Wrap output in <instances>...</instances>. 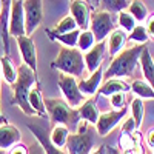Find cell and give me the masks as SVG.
<instances>
[{
	"mask_svg": "<svg viewBox=\"0 0 154 154\" xmlns=\"http://www.w3.org/2000/svg\"><path fill=\"white\" fill-rule=\"evenodd\" d=\"M146 45H133L130 48H123L117 56H114L108 68L103 71V79H123L131 77L139 65L140 54Z\"/></svg>",
	"mask_w": 154,
	"mask_h": 154,
	"instance_id": "obj_1",
	"label": "cell"
},
{
	"mask_svg": "<svg viewBox=\"0 0 154 154\" xmlns=\"http://www.w3.org/2000/svg\"><path fill=\"white\" fill-rule=\"evenodd\" d=\"M35 83H37V72H34L25 63L17 66V80L11 85L12 86V105L19 106L29 117L37 116L35 111L29 105V91Z\"/></svg>",
	"mask_w": 154,
	"mask_h": 154,
	"instance_id": "obj_2",
	"label": "cell"
},
{
	"mask_svg": "<svg viewBox=\"0 0 154 154\" xmlns=\"http://www.w3.org/2000/svg\"><path fill=\"white\" fill-rule=\"evenodd\" d=\"M45 108L51 123L65 125L69 128V131L72 128L77 130V125L80 122L79 111L77 108L69 106L63 99H45Z\"/></svg>",
	"mask_w": 154,
	"mask_h": 154,
	"instance_id": "obj_3",
	"label": "cell"
},
{
	"mask_svg": "<svg viewBox=\"0 0 154 154\" xmlns=\"http://www.w3.org/2000/svg\"><path fill=\"white\" fill-rule=\"evenodd\" d=\"M51 68H54L63 74H68L72 77L80 79L85 71V60L83 53H80L77 48H66L63 46L57 57L51 62Z\"/></svg>",
	"mask_w": 154,
	"mask_h": 154,
	"instance_id": "obj_4",
	"label": "cell"
},
{
	"mask_svg": "<svg viewBox=\"0 0 154 154\" xmlns=\"http://www.w3.org/2000/svg\"><path fill=\"white\" fill-rule=\"evenodd\" d=\"M91 123L80 120L77 125V131L71 133L66 142L68 154H89L94 146V130Z\"/></svg>",
	"mask_w": 154,
	"mask_h": 154,
	"instance_id": "obj_5",
	"label": "cell"
},
{
	"mask_svg": "<svg viewBox=\"0 0 154 154\" xmlns=\"http://www.w3.org/2000/svg\"><path fill=\"white\" fill-rule=\"evenodd\" d=\"M57 85H59V89H60V93L63 96V100L72 108H79L88 99L80 93L79 85H77V77L60 72L59 79H57Z\"/></svg>",
	"mask_w": 154,
	"mask_h": 154,
	"instance_id": "obj_6",
	"label": "cell"
},
{
	"mask_svg": "<svg viewBox=\"0 0 154 154\" xmlns=\"http://www.w3.org/2000/svg\"><path fill=\"white\" fill-rule=\"evenodd\" d=\"M89 29L94 34L96 42H103L108 35L114 31V22L109 12L97 9L91 12V20H89Z\"/></svg>",
	"mask_w": 154,
	"mask_h": 154,
	"instance_id": "obj_7",
	"label": "cell"
},
{
	"mask_svg": "<svg viewBox=\"0 0 154 154\" xmlns=\"http://www.w3.org/2000/svg\"><path fill=\"white\" fill-rule=\"evenodd\" d=\"M25 29L31 35L43 22V0H23Z\"/></svg>",
	"mask_w": 154,
	"mask_h": 154,
	"instance_id": "obj_8",
	"label": "cell"
},
{
	"mask_svg": "<svg viewBox=\"0 0 154 154\" xmlns=\"http://www.w3.org/2000/svg\"><path fill=\"white\" fill-rule=\"evenodd\" d=\"M128 114V108H122V109H112V111H106V112H100L99 114V119L96 126V131L102 136V137H106L116 126H117Z\"/></svg>",
	"mask_w": 154,
	"mask_h": 154,
	"instance_id": "obj_9",
	"label": "cell"
},
{
	"mask_svg": "<svg viewBox=\"0 0 154 154\" xmlns=\"http://www.w3.org/2000/svg\"><path fill=\"white\" fill-rule=\"evenodd\" d=\"M9 35L20 37L26 35L25 29V12H23V0H12L11 12H9V23H8Z\"/></svg>",
	"mask_w": 154,
	"mask_h": 154,
	"instance_id": "obj_10",
	"label": "cell"
},
{
	"mask_svg": "<svg viewBox=\"0 0 154 154\" xmlns=\"http://www.w3.org/2000/svg\"><path fill=\"white\" fill-rule=\"evenodd\" d=\"M16 42H17L23 63L26 66H29L34 72H37V49L31 35H20L16 38Z\"/></svg>",
	"mask_w": 154,
	"mask_h": 154,
	"instance_id": "obj_11",
	"label": "cell"
},
{
	"mask_svg": "<svg viewBox=\"0 0 154 154\" xmlns=\"http://www.w3.org/2000/svg\"><path fill=\"white\" fill-rule=\"evenodd\" d=\"M28 128L34 134V137L37 139V142L40 143L42 151L45 154H68L65 151H62L60 148H57L56 145H53V142H51V139H49V133H48V130L45 126L31 122V123H28Z\"/></svg>",
	"mask_w": 154,
	"mask_h": 154,
	"instance_id": "obj_12",
	"label": "cell"
},
{
	"mask_svg": "<svg viewBox=\"0 0 154 154\" xmlns=\"http://www.w3.org/2000/svg\"><path fill=\"white\" fill-rule=\"evenodd\" d=\"M69 16L75 20L79 29H88L89 20H91V11L85 0H71Z\"/></svg>",
	"mask_w": 154,
	"mask_h": 154,
	"instance_id": "obj_13",
	"label": "cell"
},
{
	"mask_svg": "<svg viewBox=\"0 0 154 154\" xmlns=\"http://www.w3.org/2000/svg\"><path fill=\"white\" fill-rule=\"evenodd\" d=\"M105 51H106V40L103 42H97L89 51L83 53V60H85V68L89 71V74L94 72L96 69L100 68L102 65V60H103L105 56Z\"/></svg>",
	"mask_w": 154,
	"mask_h": 154,
	"instance_id": "obj_14",
	"label": "cell"
},
{
	"mask_svg": "<svg viewBox=\"0 0 154 154\" xmlns=\"http://www.w3.org/2000/svg\"><path fill=\"white\" fill-rule=\"evenodd\" d=\"M102 80H103V69L99 68L94 72L89 74V77H86V79H82V77H80V79H77V85H79L80 93L85 97H93L100 89Z\"/></svg>",
	"mask_w": 154,
	"mask_h": 154,
	"instance_id": "obj_15",
	"label": "cell"
},
{
	"mask_svg": "<svg viewBox=\"0 0 154 154\" xmlns=\"http://www.w3.org/2000/svg\"><path fill=\"white\" fill-rule=\"evenodd\" d=\"M22 134L17 126L11 123H0V148L2 149H9L16 143L20 142Z\"/></svg>",
	"mask_w": 154,
	"mask_h": 154,
	"instance_id": "obj_16",
	"label": "cell"
},
{
	"mask_svg": "<svg viewBox=\"0 0 154 154\" xmlns=\"http://www.w3.org/2000/svg\"><path fill=\"white\" fill-rule=\"evenodd\" d=\"M126 42H128V34L125 31H122L120 28L119 29H114L108 35V38H106V49H108L109 56L111 57L117 56L120 51L125 48Z\"/></svg>",
	"mask_w": 154,
	"mask_h": 154,
	"instance_id": "obj_17",
	"label": "cell"
},
{
	"mask_svg": "<svg viewBox=\"0 0 154 154\" xmlns=\"http://www.w3.org/2000/svg\"><path fill=\"white\" fill-rule=\"evenodd\" d=\"M12 0H2V14H0V28H2V38H3V48L5 54H9V12H11Z\"/></svg>",
	"mask_w": 154,
	"mask_h": 154,
	"instance_id": "obj_18",
	"label": "cell"
},
{
	"mask_svg": "<svg viewBox=\"0 0 154 154\" xmlns=\"http://www.w3.org/2000/svg\"><path fill=\"white\" fill-rule=\"evenodd\" d=\"M79 111V116H80V120H85L91 125H96L97 123V119H99V109H97V103L93 97H88L83 103L77 108Z\"/></svg>",
	"mask_w": 154,
	"mask_h": 154,
	"instance_id": "obj_19",
	"label": "cell"
},
{
	"mask_svg": "<svg viewBox=\"0 0 154 154\" xmlns=\"http://www.w3.org/2000/svg\"><path fill=\"white\" fill-rule=\"evenodd\" d=\"M29 105L31 108L35 111L37 116H40V117L46 119L48 114H46V108H45V99L42 96V89H40V85H38V82L31 88L29 91Z\"/></svg>",
	"mask_w": 154,
	"mask_h": 154,
	"instance_id": "obj_20",
	"label": "cell"
},
{
	"mask_svg": "<svg viewBox=\"0 0 154 154\" xmlns=\"http://www.w3.org/2000/svg\"><path fill=\"white\" fill-rule=\"evenodd\" d=\"M139 63H140V68H142V74L145 77V80L154 88V59L151 57L146 46L143 48L142 54H140Z\"/></svg>",
	"mask_w": 154,
	"mask_h": 154,
	"instance_id": "obj_21",
	"label": "cell"
},
{
	"mask_svg": "<svg viewBox=\"0 0 154 154\" xmlns=\"http://www.w3.org/2000/svg\"><path fill=\"white\" fill-rule=\"evenodd\" d=\"M46 34L51 40L59 42L62 46H66V48H77V38H79L80 29H74L71 32H65V34H57L51 29H46Z\"/></svg>",
	"mask_w": 154,
	"mask_h": 154,
	"instance_id": "obj_22",
	"label": "cell"
},
{
	"mask_svg": "<svg viewBox=\"0 0 154 154\" xmlns=\"http://www.w3.org/2000/svg\"><path fill=\"white\" fill-rule=\"evenodd\" d=\"M128 91H130V85L123 82L122 79H108L99 89L100 96H106V97H109L116 93H128Z\"/></svg>",
	"mask_w": 154,
	"mask_h": 154,
	"instance_id": "obj_23",
	"label": "cell"
},
{
	"mask_svg": "<svg viewBox=\"0 0 154 154\" xmlns=\"http://www.w3.org/2000/svg\"><path fill=\"white\" fill-rule=\"evenodd\" d=\"M0 72H2V79L8 85H12L17 80V66L6 54L0 57Z\"/></svg>",
	"mask_w": 154,
	"mask_h": 154,
	"instance_id": "obj_24",
	"label": "cell"
},
{
	"mask_svg": "<svg viewBox=\"0 0 154 154\" xmlns=\"http://www.w3.org/2000/svg\"><path fill=\"white\" fill-rule=\"evenodd\" d=\"M69 134H71V131H69L68 126H65V125H54V128L49 133V139H51V142H53V145H56L57 148L63 149L66 146Z\"/></svg>",
	"mask_w": 154,
	"mask_h": 154,
	"instance_id": "obj_25",
	"label": "cell"
},
{
	"mask_svg": "<svg viewBox=\"0 0 154 154\" xmlns=\"http://www.w3.org/2000/svg\"><path fill=\"white\" fill-rule=\"evenodd\" d=\"M130 89L139 99L154 100V88L146 80H133L130 85Z\"/></svg>",
	"mask_w": 154,
	"mask_h": 154,
	"instance_id": "obj_26",
	"label": "cell"
},
{
	"mask_svg": "<svg viewBox=\"0 0 154 154\" xmlns=\"http://www.w3.org/2000/svg\"><path fill=\"white\" fill-rule=\"evenodd\" d=\"M126 11L136 19L137 23H142L148 19V9H146V6L142 0H131Z\"/></svg>",
	"mask_w": 154,
	"mask_h": 154,
	"instance_id": "obj_27",
	"label": "cell"
},
{
	"mask_svg": "<svg viewBox=\"0 0 154 154\" xmlns=\"http://www.w3.org/2000/svg\"><path fill=\"white\" fill-rule=\"evenodd\" d=\"M96 37L94 34L91 32V29H80V34H79V38H77V49L80 53H86L89 51L94 45H96Z\"/></svg>",
	"mask_w": 154,
	"mask_h": 154,
	"instance_id": "obj_28",
	"label": "cell"
},
{
	"mask_svg": "<svg viewBox=\"0 0 154 154\" xmlns=\"http://www.w3.org/2000/svg\"><path fill=\"white\" fill-rule=\"evenodd\" d=\"M128 5H130V0H99V9L106 11L109 14L126 9Z\"/></svg>",
	"mask_w": 154,
	"mask_h": 154,
	"instance_id": "obj_29",
	"label": "cell"
},
{
	"mask_svg": "<svg viewBox=\"0 0 154 154\" xmlns=\"http://www.w3.org/2000/svg\"><path fill=\"white\" fill-rule=\"evenodd\" d=\"M130 111H131V117L134 119L136 126H137V130H139V128L142 126V123H143V117H145V105H143L142 99H139V97L133 99V100H131Z\"/></svg>",
	"mask_w": 154,
	"mask_h": 154,
	"instance_id": "obj_30",
	"label": "cell"
},
{
	"mask_svg": "<svg viewBox=\"0 0 154 154\" xmlns=\"http://www.w3.org/2000/svg\"><path fill=\"white\" fill-rule=\"evenodd\" d=\"M148 38H149V35L146 32L145 25H142V23H137L136 28L128 34V42H131L134 45H146Z\"/></svg>",
	"mask_w": 154,
	"mask_h": 154,
	"instance_id": "obj_31",
	"label": "cell"
},
{
	"mask_svg": "<svg viewBox=\"0 0 154 154\" xmlns=\"http://www.w3.org/2000/svg\"><path fill=\"white\" fill-rule=\"evenodd\" d=\"M119 14V17H117V25L120 26V29L122 31H125L126 34H130L134 28H136V25H137V22H136V19L128 12L126 9H123V11H120V12H117Z\"/></svg>",
	"mask_w": 154,
	"mask_h": 154,
	"instance_id": "obj_32",
	"label": "cell"
},
{
	"mask_svg": "<svg viewBox=\"0 0 154 154\" xmlns=\"http://www.w3.org/2000/svg\"><path fill=\"white\" fill-rule=\"evenodd\" d=\"M74 29H79L75 20H74L71 16H65L63 19H60V22L56 25V28H54L53 31L57 32V34H65V32H71V31H74Z\"/></svg>",
	"mask_w": 154,
	"mask_h": 154,
	"instance_id": "obj_33",
	"label": "cell"
},
{
	"mask_svg": "<svg viewBox=\"0 0 154 154\" xmlns=\"http://www.w3.org/2000/svg\"><path fill=\"white\" fill-rule=\"evenodd\" d=\"M119 148L122 151H133L134 148V137H133V133H123L120 134L119 137Z\"/></svg>",
	"mask_w": 154,
	"mask_h": 154,
	"instance_id": "obj_34",
	"label": "cell"
},
{
	"mask_svg": "<svg viewBox=\"0 0 154 154\" xmlns=\"http://www.w3.org/2000/svg\"><path fill=\"white\" fill-rule=\"evenodd\" d=\"M109 103L112 109H122L126 106V93H116L109 96Z\"/></svg>",
	"mask_w": 154,
	"mask_h": 154,
	"instance_id": "obj_35",
	"label": "cell"
},
{
	"mask_svg": "<svg viewBox=\"0 0 154 154\" xmlns=\"http://www.w3.org/2000/svg\"><path fill=\"white\" fill-rule=\"evenodd\" d=\"M136 130H137L136 122H134V119L130 116L128 119H125V122H123V125H122V131H123V133H133V131H136Z\"/></svg>",
	"mask_w": 154,
	"mask_h": 154,
	"instance_id": "obj_36",
	"label": "cell"
},
{
	"mask_svg": "<svg viewBox=\"0 0 154 154\" xmlns=\"http://www.w3.org/2000/svg\"><path fill=\"white\" fill-rule=\"evenodd\" d=\"M8 154H29V151H28V148L25 146L22 142H19V143H16L14 146L9 148Z\"/></svg>",
	"mask_w": 154,
	"mask_h": 154,
	"instance_id": "obj_37",
	"label": "cell"
},
{
	"mask_svg": "<svg viewBox=\"0 0 154 154\" xmlns=\"http://www.w3.org/2000/svg\"><path fill=\"white\" fill-rule=\"evenodd\" d=\"M145 28H146V32H148L149 38H154V14H151V16L146 19Z\"/></svg>",
	"mask_w": 154,
	"mask_h": 154,
	"instance_id": "obj_38",
	"label": "cell"
},
{
	"mask_svg": "<svg viewBox=\"0 0 154 154\" xmlns=\"http://www.w3.org/2000/svg\"><path fill=\"white\" fill-rule=\"evenodd\" d=\"M145 139V143L149 149H154V128H151V130H148L146 136L143 137Z\"/></svg>",
	"mask_w": 154,
	"mask_h": 154,
	"instance_id": "obj_39",
	"label": "cell"
},
{
	"mask_svg": "<svg viewBox=\"0 0 154 154\" xmlns=\"http://www.w3.org/2000/svg\"><path fill=\"white\" fill-rule=\"evenodd\" d=\"M89 154H106V145H99L96 149H93Z\"/></svg>",
	"mask_w": 154,
	"mask_h": 154,
	"instance_id": "obj_40",
	"label": "cell"
},
{
	"mask_svg": "<svg viewBox=\"0 0 154 154\" xmlns=\"http://www.w3.org/2000/svg\"><path fill=\"white\" fill-rule=\"evenodd\" d=\"M106 154H119V151L114 146H106Z\"/></svg>",
	"mask_w": 154,
	"mask_h": 154,
	"instance_id": "obj_41",
	"label": "cell"
},
{
	"mask_svg": "<svg viewBox=\"0 0 154 154\" xmlns=\"http://www.w3.org/2000/svg\"><path fill=\"white\" fill-rule=\"evenodd\" d=\"M0 94H2V72H0ZM3 122V117H2V111H0V123Z\"/></svg>",
	"mask_w": 154,
	"mask_h": 154,
	"instance_id": "obj_42",
	"label": "cell"
},
{
	"mask_svg": "<svg viewBox=\"0 0 154 154\" xmlns=\"http://www.w3.org/2000/svg\"><path fill=\"white\" fill-rule=\"evenodd\" d=\"M119 154H134V152H133V151H128V149H126V151H120Z\"/></svg>",
	"mask_w": 154,
	"mask_h": 154,
	"instance_id": "obj_43",
	"label": "cell"
},
{
	"mask_svg": "<svg viewBox=\"0 0 154 154\" xmlns=\"http://www.w3.org/2000/svg\"><path fill=\"white\" fill-rule=\"evenodd\" d=\"M0 154H6V152H5V149H2V148H0Z\"/></svg>",
	"mask_w": 154,
	"mask_h": 154,
	"instance_id": "obj_44",
	"label": "cell"
},
{
	"mask_svg": "<svg viewBox=\"0 0 154 154\" xmlns=\"http://www.w3.org/2000/svg\"><path fill=\"white\" fill-rule=\"evenodd\" d=\"M0 14H2V0H0Z\"/></svg>",
	"mask_w": 154,
	"mask_h": 154,
	"instance_id": "obj_45",
	"label": "cell"
},
{
	"mask_svg": "<svg viewBox=\"0 0 154 154\" xmlns=\"http://www.w3.org/2000/svg\"><path fill=\"white\" fill-rule=\"evenodd\" d=\"M146 154H152V151H148V152H146Z\"/></svg>",
	"mask_w": 154,
	"mask_h": 154,
	"instance_id": "obj_46",
	"label": "cell"
},
{
	"mask_svg": "<svg viewBox=\"0 0 154 154\" xmlns=\"http://www.w3.org/2000/svg\"><path fill=\"white\" fill-rule=\"evenodd\" d=\"M152 154H154V149H152Z\"/></svg>",
	"mask_w": 154,
	"mask_h": 154,
	"instance_id": "obj_47",
	"label": "cell"
}]
</instances>
